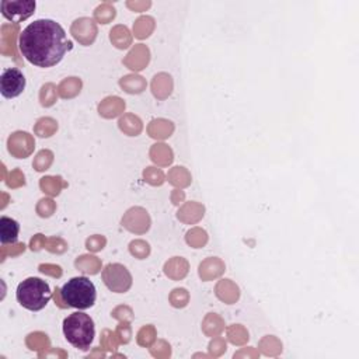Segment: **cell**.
Masks as SVG:
<instances>
[{"label":"cell","mask_w":359,"mask_h":359,"mask_svg":"<svg viewBox=\"0 0 359 359\" xmlns=\"http://www.w3.org/2000/svg\"><path fill=\"white\" fill-rule=\"evenodd\" d=\"M18 48L21 55L34 66L52 67L72 49V41L59 22L41 18L21 31Z\"/></svg>","instance_id":"cell-1"},{"label":"cell","mask_w":359,"mask_h":359,"mask_svg":"<svg viewBox=\"0 0 359 359\" xmlns=\"http://www.w3.org/2000/svg\"><path fill=\"white\" fill-rule=\"evenodd\" d=\"M63 334L67 342L74 348L88 351L95 337L94 321L83 311L72 313L63 320Z\"/></svg>","instance_id":"cell-2"},{"label":"cell","mask_w":359,"mask_h":359,"mask_svg":"<svg viewBox=\"0 0 359 359\" xmlns=\"http://www.w3.org/2000/svg\"><path fill=\"white\" fill-rule=\"evenodd\" d=\"M62 300L69 306L79 310L93 307L97 299L94 283L86 276H74L69 279L59 290Z\"/></svg>","instance_id":"cell-3"},{"label":"cell","mask_w":359,"mask_h":359,"mask_svg":"<svg viewBox=\"0 0 359 359\" xmlns=\"http://www.w3.org/2000/svg\"><path fill=\"white\" fill-rule=\"evenodd\" d=\"M15 297L24 309L31 311H39L49 303L52 292L45 280L36 276H31L17 286Z\"/></svg>","instance_id":"cell-4"},{"label":"cell","mask_w":359,"mask_h":359,"mask_svg":"<svg viewBox=\"0 0 359 359\" xmlns=\"http://www.w3.org/2000/svg\"><path fill=\"white\" fill-rule=\"evenodd\" d=\"M102 279L107 287L112 292H126L132 285V275L121 264H108L102 271Z\"/></svg>","instance_id":"cell-5"},{"label":"cell","mask_w":359,"mask_h":359,"mask_svg":"<svg viewBox=\"0 0 359 359\" xmlns=\"http://www.w3.org/2000/svg\"><path fill=\"white\" fill-rule=\"evenodd\" d=\"M25 77L17 67H8L0 77V93L4 98H15L25 88Z\"/></svg>","instance_id":"cell-6"},{"label":"cell","mask_w":359,"mask_h":359,"mask_svg":"<svg viewBox=\"0 0 359 359\" xmlns=\"http://www.w3.org/2000/svg\"><path fill=\"white\" fill-rule=\"evenodd\" d=\"M0 6H1V14L7 20L15 21V22H21L22 20H27L29 15L34 14V10H35V1L32 0H25V1L3 0Z\"/></svg>","instance_id":"cell-7"},{"label":"cell","mask_w":359,"mask_h":359,"mask_svg":"<svg viewBox=\"0 0 359 359\" xmlns=\"http://www.w3.org/2000/svg\"><path fill=\"white\" fill-rule=\"evenodd\" d=\"M18 233H20V224L17 220L8 216L0 217V241L3 245L17 243Z\"/></svg>","instance_id":"cell-8"}]
</instances>
